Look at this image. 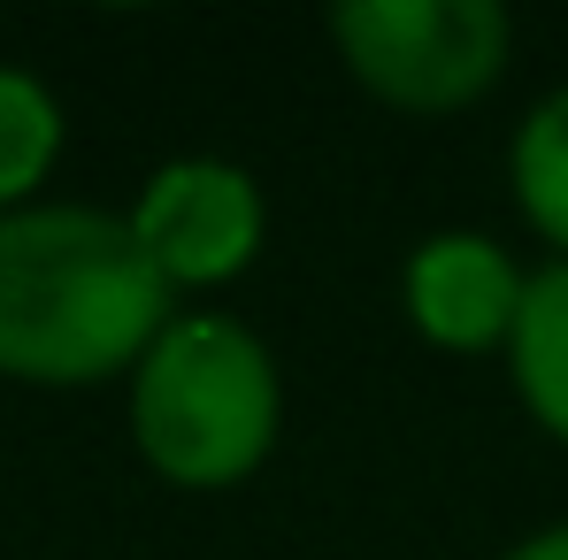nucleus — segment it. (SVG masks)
I'll return each mask as SVG.
<instances>
[{
  "label": "nucleus",
  "instance_id": "1",
  "mask_svg": "<svg viewBox=\"0 0 568 560\" xmlns=\"http://www.w3.org/2000/svg\"><path fill=\"white\" fill-rule=\"evenodd\" d=\"M170 277L123 215L23 207L0 223V369L31 384H93L154 354Z\"/></svg>",
  "mask_w": 568,
  "mask_h": 560
},
{
  "label": "nucleus",
  "instance_id": "8",
  "mask_svg": "<svg viewBox=\"0 0 568 560\" xmlns=\"http://www.w3.org/2000/svg\"><path fill=\"white\" fill-rule=\"evenodd\" d=\"M515 192H523V215L568 246V93H554L515 139Z\"/></svg>",
  "mask_w": 568,
  "mask_h": 560
},
{
  "label": "nucleus",
  "instance_id": "6",
  "mask_svg": "<svg viewBox=\"0 0 568 560\" xmlns=\"http://www.w3.org/2000/svg\"><path fill=\"white\" fill-rule=\"evenodd\" d=\"M507 346H515V384H523L530 415L554 438H568V262H554L546 277H530Z\"/></svg>",
  "mask_w": 568,
  "mask_h": 560
},
{
  "label": "nucleus",
  "instance_id": "4",
  "mask_svg": "<svg viewBox=\"0 0 568 560\" xmlns=\"http://www.w3.org/2000/svg\"><path fill=\"white\" fill-rule=\"evenodd\" d=\"M131 231L170 284H223L262 246V192L231 162H170L139 192Z\"/></svg>",
  "mask_w": 568,
  "mask_h": 560
},
{
  "label": "nucleus",
  "instance_id": "5",
  "mask_svg": "<svg viewBox=\"0 0 568 560\" xmlns=\"http://www.w3.org/2000/svg\"><path fill=\"white\" fill-rule=\"evenodd\" d=\"M523 292L530 284L507 269V254L476 231H446L430 238L415 262H407V315L430 346H454V354H484L499 338H515V315H523Z\"/></svg>",
  "mask_w": 568,
  "mask_h": 560
},
{
  "label": "nucleus",
  "instance_id": "2",
  "mask_svg": "<svg viewBox=\"0 0 568 560\" xmlns=\"http://www.w3.org/2000/svg\"><path fill=\"white\" fill-rule=\"evenodd\" d=\"M139 454L170 483L215 491L277 446V369L254 330L223 315H192L154 338L131 384Z\"/></svg>",
  "mask_w": 568,
  "mask_h": 560
},
{
  "label": "nucleus",
  "instance_id": "3",
  "mask_svg": "<svg viewBox=\"0 0 568 560\" xmlns=\"http://www.w3.org/2000/svg\"><path fill=\"white\" fill-rule=\"evenodd\" d=\"M354 78L392 108H469L507 62V16L491 0H346L331 16Z\"/></svg>",
  "mask_w": 568,
  "mask_h": 560
},
{
  "label": "nucleus",
  "instance_id": "9",
  "mask_svg": "<svg viewBox=\"0 0 568 560\" xmlns=\"http://www.w3.org/2000/svg\"><path fill=\"white\" fill-rule=\"evenodd\" d=\"M507 560H568V530H546V538H530V546H515Z\"/></svg>",
  "mask_w": 568,
  "mask_h": 560
},
{
  "label": "nucleus",
  "instance_id": "7",
  "mask_svg": "<svg viewBox=\"0 0 568 560\" xmlns=\"http://www.w3.org/2000/svg\"><path fill=\"white\" fill-rule=\"evenodd\" d=\"M62 154V108L39 78L0 70V200H23Z\"/></svg>",
  "mask_w": 568,
  "mask_h": 560
}]
</instances>
